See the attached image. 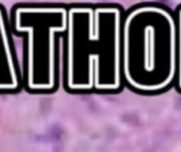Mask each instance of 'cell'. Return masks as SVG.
<instances>
[{"mask_svg":"<svg viewBox=\"0 0 181 152\" xmlns=\"http://www.w3.org/2000/svg\"><path fill=\"white\" fill-rule=\"evenodd\" d=\"M123 12L118 5H72L64 35L67 87L113 90L121 84Z\"/></svg>","mask_w":181,"mask_h":152,"instance_id":"1","label":"cell"},{"mask_svg":"<svg viewBox=\"0 0 181 152\" xmlns=\"http://www.w3.org/2000/svg\"><path fill=\"white\" fill-rule=\"evenodd\" d=\"M176 16L158 4H142L123 16L122 70L141 89L166 86L177 66Z\"/></svg>","mask_w":181,"mask_h":152,"instance_id":"2","label":"cell"},{"mask_svg":"<svg viewBox=\"0 0 181 152\" xmlns=\"http://www.w3.org/2000/svg\"><path fill=\"white\" fill-rule=\"evenodd\" d=\"M68 8L21 3L14 6L11 25L23 37L26 82L33 91H50L56 86L59 41L67 30Z\"/></svg>","mask_w":181,"mask_h":152,"instance_id":"3","label":"cell"},{"mask_svg":"<svg viewBox=\"0 0 181 152\" xmlns=\"http://www.w3.org/2000/svg\"><path fill=\"white\" fill-rule=\"evenodd\" d=\"M10 25L5 10L0 5V90L2 91L15 90L20 84Z\"/></svg>","mask_w":181,"mask_h":152,"instance_id":"4","label":"cell"},{"mask_svg":"<svg viewBox=\"0 0 181 152\" xmlns=\"http://www.w3.org/2000/svg\"><path fill=\"white\" fill-rule=\"evenodd\" d=\"M177 21V35H178V47H177V63L179 67V84L181 86V6L176 14Z\"/></svg>","mask_w":181,"mask_h":152,"instance_id":"5","label":"cell"}]
</instances>
